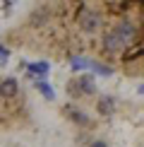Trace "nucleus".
<instances>
[{"label": "nucleus", "instance_id": "nucleus-1", "mask_svg": "<svg viewBox=\"0 0 144 147\" xmlns=\"http://www.w3.org/2000/svg\"><path fill=\"white\" fill-rule=\"evenodd\" d=\"M12 51L144 77V0H27L3 32Z\"/></svg>", "mask_w": 144, "mask_h": 147}, {"label": "nucleus", "instance_id": "nucleus-2", "mask_svg": "<svg viewBox=\"0 0 144 147\" xmlns=\"http://www.w3.org/2000/svg\"><path fill=\"white\" fill-rule=\"evenodd\" d=\"M36 128L29 94L12 75L0 72V135H24Z\"/></svg>", "mask_w": 144, "mask_h": 147}]
</instances>
